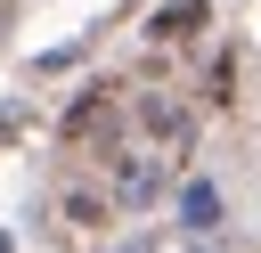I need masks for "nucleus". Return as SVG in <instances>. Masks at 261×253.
<instances>
[{"instance_id":"f257e3e1","label":"nucleus","mask_w":261,"mask_h":253,"mask_svg":"<svg viewBox=\"0 0 261 253\" xmlns=\"http://www.w3.org/2000/svg\"><path fill=\"white\" fill-rule=\"evenodd\" d=\"M196 24H204V0H171V8H155V16H147V33H155V41H188Z\"/></svg>"},{"instance_id":"f03ea898","label":"nucleus","mask_w":261,"mask_h":253,"mask_svg":"<svg viewBox=\"0 0 261 253\" xmlns=\"http://www.w3.org/2000/svg\"><path fill=\"white\" fill-rule=\"evenodd\" d=\"M179 220H188V229H212V220H220V196H212V188L196 180V188L179 196Z\"/></svg>"},{"instance_id":"7ed1b4c3","label":"nucleus","mask_w":261,"mask_h":253,"mask_svg":"<svg viewBox=\"0 0 261 253\" xmlns=\"http://www.w3.org/2000/svg\"><path fill=\"white\" fill-rule=\"evenodd\" d=\"M8 131H16V114H0V139H8Z\"/></svg>"},{"instance_id":"20e7f679","label":"nucleus","mask_w":261,"mask_h":253,"mask_svg":"<svg viewBox=\"0 0 261 253\" xmlns=\"http://www.w3.org/2000/svg\"><path fill=\"white\" fill-rule=\"evenodd\" d=\"M0 8H8V0H0Z\"/></svg>"}]
</instances>
